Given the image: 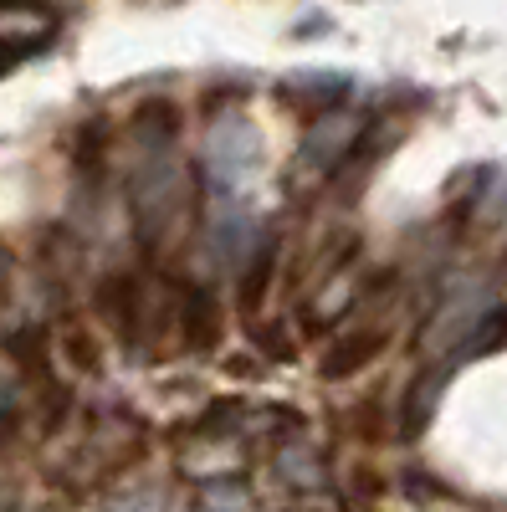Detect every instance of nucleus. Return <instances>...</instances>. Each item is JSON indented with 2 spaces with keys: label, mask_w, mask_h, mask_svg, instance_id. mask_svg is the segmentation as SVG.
Instances as JSON below:
<instances>
[{
  "label": "nucleus",
  "mask_w": 507,
  "mask_h": 512,
  "mask_svg": "<svg viewBox=\"0 0 507 512\" xmlns=\"http://www.w3.org/2000/svg\"><path fill=\"white\" fill-rule=\"evenodd\" d=\"M379 349H385V333H354V338H338V344L323 354V374H328V379H344V374H354L359 364H369Z\"/></svg>",
  "instance_id": "nucleus-1"
},
{
  "label": "nucleus",
  "mask_w": 507,
  "mask_h": 512,
  "mask_svg": "<svg viewBox=\"0 0 507 512\" xmlns=\"http://www.w3.org/2000/svg\"><path fill=\"white\" fill-rule=\"evenodd\" d=\"M175 128H180V108L175 103H144L134 113V134L149 139V144H169V139H175Z\"/></svg>",
  "instance_id": "nucleus-2"
},
{
  "label": "nucleus",
  "mask_w": 507,
  "mask_h": 512,
  "mask_svg": "<svg viewBox=\"0 0 507 512\" xmlns=\"http://www.w3.org/2000/svg\"><path fill=\"white\" fill-rule=\"evenodd\" d=\"M185 338L195 349H205V344H216V333H221V323H216V303H210L205 292H190V313H185Z\"/></svg>",
  "instance_id": "nucleus-3"
},
{
  "label": "nucleus",
  "mask_w": 507,
  "mask_h": 512,
  "mask_svg": "<svg viewBox=\"0 0 507 512\" xmlns=\"http://www.w3.org/2000/svg\"><path fill=\"white\" fill-rule=\"evenodd\" d=\"M267 277H272V246H262V262H257V272H246V292H241V303H246V308H257V303H262Z\"/></svg>",
  "instance_id": "nucleus-4"
}]
</instances>
